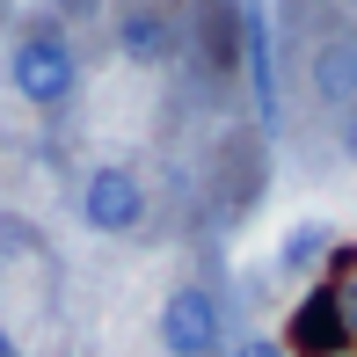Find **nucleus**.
<instances>
[{"label": "nucleus", "instance_id": "nucleus-1", "mask_svg": "<svg viewBox=\"0 0 357 357\" xmlns=\"http://www.w3.org/2000/svg\"><path fill=\"white\" fill-rule=\"evenodd\" d=\"M73 44L66 37H52V29H29V37H15V52H8V88L22 95L29 109H66L73 102Z\"/></svg>", "mask_w": 357, "mask_h": 357}, {"label": "nucleus", "instance_id": "nucleus-2", "mask_svg": "<svg viewBox=\"0 0 357 357\" xmlns=\"http://www.w3.org/2000/svg\"><path fill=\"white\" fill-rule=\"evenodd\" d=\"M160 350L168 357H219L226 350V306L204 284H175L160 299Z\"/></svg>", "mask_w": 357, "mask_h": 357}, {"label": "nucleus", "instance_id": "nucleus-3", "mask_svg": "<svg viewBox=\"0 0 357 357\" xmlns=\"http://www.w3.org/2000/svg\"><path fill=\"white\" fill-rule=\"evenodd\" d=\"M357 343V321H350V299L335 284H306L299 306H291V335H284V357H343Z\"/></svg>", "mask_w": 357, "mask_h": 357}, {"label": "nucleus", "instance_id": "nucleus-4", "mask_svg": "<svg viewBox=\"0 0 357 357\" xmlns=\"http://www.w3.org/2000/svg\"><path fill=\"white\" fill-rule=\"evenodd\" d=\"M234 59L248 66V102L263 124H278V44H270V8L234 0Z\"/></svg>", "mask_w": 357, "mask_h": 357}, {"label": "nucleus", "instance_id": "nucleus-5", "mask_svg": "<svg viewBox=\"0 0 357 357\" xmlns=\"http://www.w3.org/2000/svg\"><path fill=\"white\" fill-rule=\"evenodd\" d=\"M80 219L95 226V234H139L146 226V183L132 168H95L88 183H80Z\"/></svg>", "mask_w": 357, "mask_h": 357}, {"label": "nucleus", "instance_id": "nucleus-6", "mask_svg": "<svg viewBox=\"0 0 357 357\" xmlns=\"http://www.w3.org/2000/svg\"><path fill=\"white\" fill-rule=\"evenodd\" d=\"M175 44H183L175 15H160V8H124L117 15V59L124 66H168Z\"/></svg>", "mask_w": 357, "mask_h": 357}, {"label": "nucleus", "instance_id": "nucleus-7", "mask_svg": "<svg viewBox=\"0 0 357 357\" xmlns=\"http://www.w3.org/2000/svg\"><path fill=\"white\" fill-rule=\"evenodd\" d=\"M306 80H314V95L328 109L357 102V37H328L314 59H306Z\"/></svg>", "mask_w": 357, "mask_h": 357}, {"label": "nucleus", "instance_id": "nucleus-8", "mask_svg": "<svg viewBox=\"0 0 357 357\" xmlns=\"http://www.w3.org/2000/svg\"><path fill=\"white\" fill-rule=\"evenodd\" d=\"M328 248H335V234H328L321 219H306V226H291V234H284L278 263L291 270V278H321V263H328Z\"/></svg>", "mask_w": 357, "mask_h": 357}, {"label": "nucleus", "instance_id": "nucleus-9", "mask_svg": "<svg viewBox=\"0 0 357 357\" xmlns=\"http://www.w3.org/2000/svg\"><path fill=\"white\" fill-rule=\"evenodd\" d=\"M357 278V248H350V241H335V248H328V263H321V284H335V291H343Z\"/></svg>", "mask_w": 357, "mask_h": 357}, {"label": "nucleus", "instance_id": "nucleus-10", "mask_svg": "<svg viewBox=\"0 0 357 357\" xmlns=\"http://www.w3.org/2000/svg\"><path fill=\"white\" fill-rule=\"evenodd\" d=\"M226 357H284V343H270V335H241Z\"/></svg>", "mask_w": 357, "mask_h": 357}, {"label": "nucleus", "instance_id": "nucleus-11", "mask_svg": "<svg viewBox=\"0 0 357 357\" xmlns=\"http://www.w3.org/2000/svg\"><path fill=\"white\" fill-rule=\"evenodd\" d=\"M0 357H15V343H8V328H0Z\"/></svg>", "mask_w": 357, "mask_h": 357}, {"label": "nucleus", "instance_id": "nucleus-12", "mask_svg": "<svg viewBox=\"0 0 357 357\" xmlns=\"http://www.w3.org/2000/svg\"><path fill=\"white\" fill-rule=\"evenodd\" d=\"M343 299H350V321H357V291H343Z\"/></svg>", "mask_w": 357, "mask_h": 357}]
</instances>
